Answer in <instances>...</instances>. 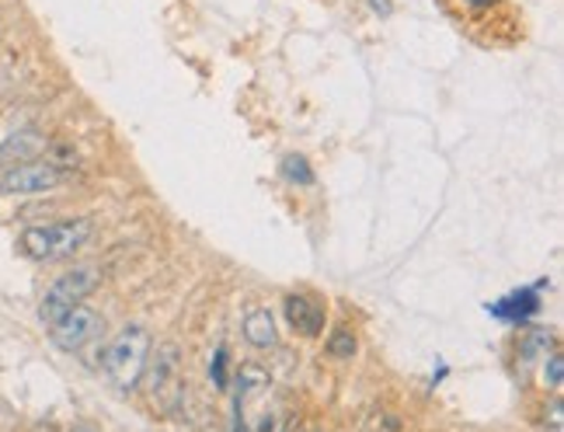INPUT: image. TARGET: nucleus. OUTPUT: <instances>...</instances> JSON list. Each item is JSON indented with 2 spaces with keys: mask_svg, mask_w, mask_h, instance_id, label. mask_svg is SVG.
I'll use <instances>...</instances> for the list:
<instances>
[{
  "mask_svg": "<svg viewBox=\"0 0 564 432\" xmlns=\"http://www.w3.org/2000/svg\"><path fill=\"white\" fill-rule=\"evenodd\" d=\"M91 237H95V224L88 216H74V220L35 224L29 230H21L18 251L32 258V262H59V258H74Z\"/></svg>",
  "mask_w": 564,
  "mask_h": 432,
  "instance_id": "1",
  "label": "nucleus"
},
{
  "mask_svg": "<svg viewBox=\"0 0 564 432\" xmlns=\"http://www.w3.org/2000/svg\"><path fill=\"white\" fill-rule=\"evenodd\" d=\"M150 349H154V342H150V332L143 324H126V328H119V335L105 345V359H101L105 377L126 395L137 391L147 374Z\"/></svg>",
  "mask_w": 564,
  "mask_h": 432,
  "instance_id": "2",
  "label": "nucleus"
},
{
  "mask_svg": "<svg viewBox=\"0 0 564 432\" xmlns=\"http://www.w3.org/2000/svg\"><path fill=\"white\" fill-rule=\"evenodd\" d=\"M98 283H101V269H95V266H74L59 279H53V287L39 300L42 324L50 328V324H56L63 314H70L74 307H80L84 300L98 290Z\"/></svg>",
  "mask_w": 564,
  "mask_h": 432,
  "instance_id": "3",
  "label": "nucleus"
},
{
  "mask_svg": "<svg viewBox=\"0 0 564 432\" xmlns=\"http://www.w3.org/2000/svg\"><path fill=\"white\" fill-rule=\"evenodd\" d=\"M147 387H150V401L161 412H171L175 404H182V356L171 342L150 349L147 363Z\"/></svg>",
  "mask_w": 564,
  "mask_h": 432,
  "instance_id": "4",
  "label": "nucleus"
},
{
  "mask_svg": "<svg viewBox=\"0 0 564 432\" xmlns=\"http://www.w3.org/2000/svg\"><path fill=\"white\" fill-rule=\"evenodd\" d=\"M67 182V171H59L50 161H18L0 171V192L4 196H39V192H53Z\"/></svg>",
  "mask_w": 564,
  "mask_h": 432,
  "instance_id": "5",
  "label": "nucleus"
},
{
  "mask_svg": "<svg viewBox=\"0 0 564 432\" xmlns=\"http://www.w3.org/2000/svg\"><path fill=\"white\" fill-rule=\"evenodd\" d=\"M98 335H101V314L91 311L88 304L74 307L70 314H63L56 324H50V338L59 345V349H67V353L84 349V345L95 342Z\"/></svg>",
  "mask_w": 564,
  "mask_h": 432,
  "instance_id": "6",
  "label": "nucleus"
},
{
  "mask_svg": "<svg viewBox=\"0 0 564 432\" xmlns=\"http://www.w3.org/2000/svg\"><path fill=\"white\" fill-rule=\"evenodd\" d=\"M282 314H286L290 328L303 338H317L324 332V307L307 293H290L282 300Z\"/></svg>",
  "mask_w": 564,
  "mask_h": 432,
  "instance_id": "7",
  "label": "nucleus"
},
{
  "mask_svg": "<svg viewBox=\"0 0 564 432\" xmlns=\"http://www.w3.org/2000/svg\"><path fill=\"white\" fill-rule=\"evenodd\" d=\"M241 332H245L248 345H254V349H275V345H279L275 317H272L269 307H251V311L245 314Z\"/></svg>",
  "mask_w": 564,
  "mask_h": 432,
  "instance_id": "8",
  "label": "nucleus"
},
{
  "mask_svg": "<svg viewBox=\"0 0 564 432\" xmlns=\"http://www.w3.org/2000/svg\"><path fill=\"white\" fill-rule=\"evenodd\" d=\"M265 395H269V374L262 366L245 363L241 370H237V408H248L254 401H262Z\"/></svg>",
  "mask_w": 564,
  "mask_h": 432,
  "instance_id": "9",
  "label": "nucleus"
},
{
  "mask_svg": "<svg viewBox=\"0 0 564 432\" xmlns=\"http://www.w3.org/2000/svg\"><path fill=\"white\" fill-rule=\"evenodd\" d=\"M536 307H540V304H536V296H533L530 290H523V293H512L509 300H502V304H495L491 314H498V317L509 321V324H519V321L533 317Z\"/></svg>",
  "mask_w": 564,
  "mask_h": 432,
  "instance_id": "10",
  "label": "nucleus"
},
{
  "mask_svg": "<svg viewBox=\"0 0 564 432\" xmlns=\"http://www.w3.org/2000/svg\"><path fill=\"white\" fill-rule=\"evenodd\" d=\"M46 147L42 143V137L39 133H18V137H11L8 143H4V158H21V161H32L29 154H39V150Z\"/></svg>",
  "mask_w": 564,
  "mask_h": 432,
  "instance_id": "11",
  "label": "nucleus"
},
{
  "mask_svg": "<svg viewBox=\"0 0 564 432\" xmlns=\"http://www.w3.org/2000/svg\"><path fill=\"white\" fill-rule=\"evenodd\" d=\"M279 171L290 185H314V168L307 164V158H300V154H290Z\"/></svg>",
  "mask_w": 564,
  "mask_h": 432,
  "instance_id": "12",
  "label": "nucleus"
},
{
  "mask_svg": "<svg viewBox=\"0 0 564 432\" xmlns=\"http://www.w3.org/2000/svg\"><path fill=\"white\" fill-rule=\"evenodd\" d=\"M544 387H551V391H557L561 387V380H564V359H561V353H551V356H544Z\"/></svg>",
  "mask_w": 564,
  "mask_h": 432,
  "instance_id": "13",
  "label": "nucleus"
},
{
  "mask_svg": "<svg viewBox=\"0 0 564 432\" xmlns=\"http://www.w3.org/2000/svg\"><path fill=\"white\" fill-rule=\"evenodd\" d=\"M328 353H332L335 359H349V356H356V335H352V332H335L332 342H328Z\"/></svg>",
  "mask_w": 564,
  "mask_h": 432,
  "instance_id": "14",
  "label": "nucleus"
},
{
  "mask_svg": "<svg viewBox=\"0 0 564 432\" xmlns=\"http://www.w3.org/2000/svg\"><path fill=\"white\" fill-rule=\"evenodd\" d=\"M227 349H216V356H213V366H209V380L216 384V387H227Z\"/></svg>",
  "mask_w": 564,
  "mask_h": 432,
  "instance_id": "15",
  "label": "nucleus"
},
{
  "mask_svg": "<svg viewBox=\"0 0 564 432\" xmlns=\"http://www.w3.org/2000/svg\"><path fill=\"white\" fill-rule=\"evenodd\" d=\"M544 429H547V432H564V408H561L557 398L547 404V412H544Z\"/></svg>",
  "mask_w": 564,
  "mask_h": 432,
  "instance_id": "16",
  "label": "nucleus"
},
{
  "mask_svg": "<svg viewBox=\"0 0 564 432\" xmlns=\"http://www.w3.org/2000/svg\"><path fill=\"white\" fill-rule=\"evenodd\" d=\"M227 432H251V425L245 422V415L237 412V408H234V419H230V429Z\"/></svg>",
  "mask_w": 564,
  "mask_h": 432,
  "instance_id": "17",
  "label": "nucleus"
},
{
  "mask_svg": "<svg viewBox=\"0 0 564 432\" xmlns=\"http://www.w3.org/2000/svg\"><path fill=\"white\" fill-rule=\"evenodd\" d=\"M279 432H311L307 425H303L300 419H290V422H282V429Z\"/></svg>",
  "mask_w": 564,
  "mask_h": 432,
  "instance_id": "18",
  "label": "nucleus"
},
{
  "mask_svg": "<svg viewBox=\"0 0 564 432\" xmlns=\"http://www.w3.org/2000/svg\"><path fill=\"white\" fill-rule=\"evenodd\" d=\"M470 4H477V8H485V4H491V0H470Z\"/></svg>",
  "mask_w": 564,
  "mask_h": 432,
  "instance_id": "19",
  "label": "nucleus"
},
{
  "mask_svg": "<svg viewBox=\"0 0 564 432\" xmlns=\"http://www.w3.org/2000/svg\"><path fill=\"white\" fill-rule=\"evenodd\" d=\"M74 432H91V429H74Z\"/></svg>",
  "mask_w": 564,
  "mask_h": 432,
  "instance_id": "20",
  "label": "nucleus"
}]
</instances>
